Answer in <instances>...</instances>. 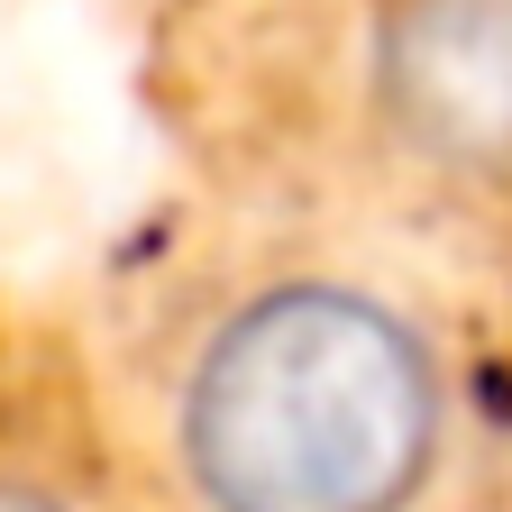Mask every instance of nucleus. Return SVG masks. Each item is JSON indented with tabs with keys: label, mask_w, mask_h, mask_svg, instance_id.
Here are the masks:
<instances>
[{
	"label": "nucleus",
	"mask_w": 512,
	"mask_h": 512,
	"mask_svg": "<svg viewBox=\"0 0 512 512\" xmlns=\"http://www.w3.org/2000/svg\"><path fill=\"white\" fill-rule=\"evenodd\" d=\"M348 83L394 174L512 202V0H366Z\"/></svg>",
	"instance_id": "f03ea898"
},
{
	"label": "nucleus",
	"mask_w": 512,
	"mask_h": 512,
	"mask_svg": "<svg viewBox=\"0 0 512 512\" xmlns=\"http://www.w3.org/2000/svg\"><path fill=\"white\" fill-rule=\"evenodd\" d=\"M183 512H421L458 458V357L357 266H266L165 357Z\"/></svg>",
	"instance_id": "f257e3e1"
},
{
	"label": "nucleus",
	"mask_w": 512,
	"mask_h": 512,
	"mask_svg": "<svg viewBox=\"0 0 512 512\" xmlns=\"http://www.w3.org/2000/svg\"><path fill=\"white\" fill-rule=\"evenodd\" d=\"M0 512H92V503H83V485H64L37 458H0Z\"/></svg>",
	"instance_id": "7ed1b4c3"
}]
</instances>
